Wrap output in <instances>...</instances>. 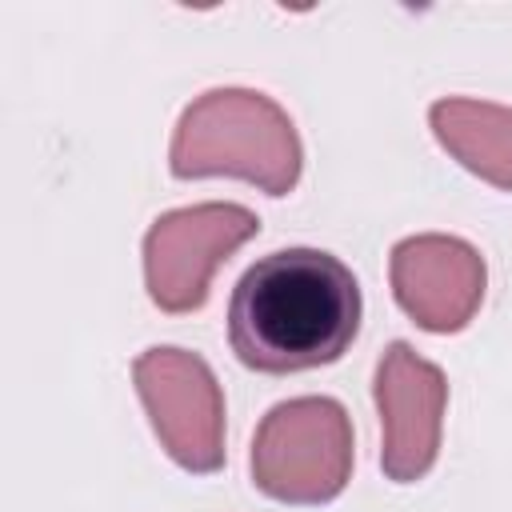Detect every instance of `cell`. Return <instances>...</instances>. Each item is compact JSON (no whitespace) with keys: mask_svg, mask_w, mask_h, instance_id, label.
<instances>
[{"mask_svg":"<svg viewBox=\"0 0 512 512\" xmlns=\"http://www.w3.org/2000/svg\"><path fill=\"white\" fill-rule=\"evenodd\" d=\"M372 392L384 428V448H380L384 476L396 484H412L436 464L448 380L432 360L416 356L404 340H396L376 364Z\"/></svg>","mask_w":512,"mask_h":512,"instance_id":"8992f818","label":"cell"},{"mask_svg":"<svg viewBox=\"0 0 512 512\" xmlns=\"http://www.w3.org/2000/svg\"><path fill=\"white\" fill-rule=\"evenodd\" d=\"M436 140L480 180L512 192V108L488 100H436L432 104Z\"/></svg>","mask_w":512,"mask_h":512,"instance_id":"ba28073f","label":"cell"},{"mask_svg":"<svg viewBox=\"0 0 512 512\" xmlns=\"http://www.w3.org/2000/svg\"><path fill=\"white\" fill-rule=\"evenodd\" d=\"M260 232L244 204H196L164 212L144 236L148 296L164 312H196L208 300V280L244 240Z\"/></svg>","mask_w":512,"mask_h":512,"instance_id":"5b68a950","label":"cell"},{"mask_svg":"<svg viewBox=\"0 0 512 512\" xmlns=\"http://www.w3.org/2000/svg\"><path fill=\"white\" fill-rule=\"evenodd\" d=\"M396 304L424 332H460L484 300V260L456 236H408L392 248Z\"/></svg>","mask_w":512,"mask_h":512,"instance_id":"52a82bcc","label":"cell"},{"mask_svg":"<svg viewBox=\"0 0 512 512\" xmlns=\"http://www.w3.org/2000/svg\"><path fill=\"white\" fill-rule=\"evenodd\" d=\"M360 332V284L320 248L260 256L232 288L228 344L244 368L284 376L332 364Z\"/></svg>","mask_w":512,"mask_h":512,"instance_id":"6da1fadb","label":"cell"},{"mask_svg":"<svg viewBox=\"0 0 512 512\" xmlns=\"http://www.w3.org/2000/svg\"><path fill=\"white\" fill-rule=\"evenodd\" d=\"M140 404L164 452L188 472L224 464V396L212 368L184 348H148L132 364Z\"/></svg>","mask_w":512,"mask_h":512,"instance_id":"277c9868","label":"cell"},{"mask_svg":"<svg viewBox=\"0 0 512 512\" xmlns=\"http://www.w3.org/2000/svg\"><path fill=\"white\" fill-rule=\"evenodd\" d=\"M352 476V424L328 396L276 404L252 440V480L284 504H324Z\"/></svg>","mask_w":512,"mask_h":512,"instance_id":"3957f363","label":"cell"},{"mask_svg":"<svg viewBox=\"0 0 512 512\" xmlns=\"http://www.w3.org/2000/svg\"><path fill=\"white\" fill-rule=\"evenodd\" d=\"M172 176H240L268 196H284L300 180V136L288 112L264 92L216 88L204 92L176 124Z\"/></svg>","mask_w":512,"mask_h":512,"instance_id":"7a4b0ae2","label":"cell"}]
</instances>
